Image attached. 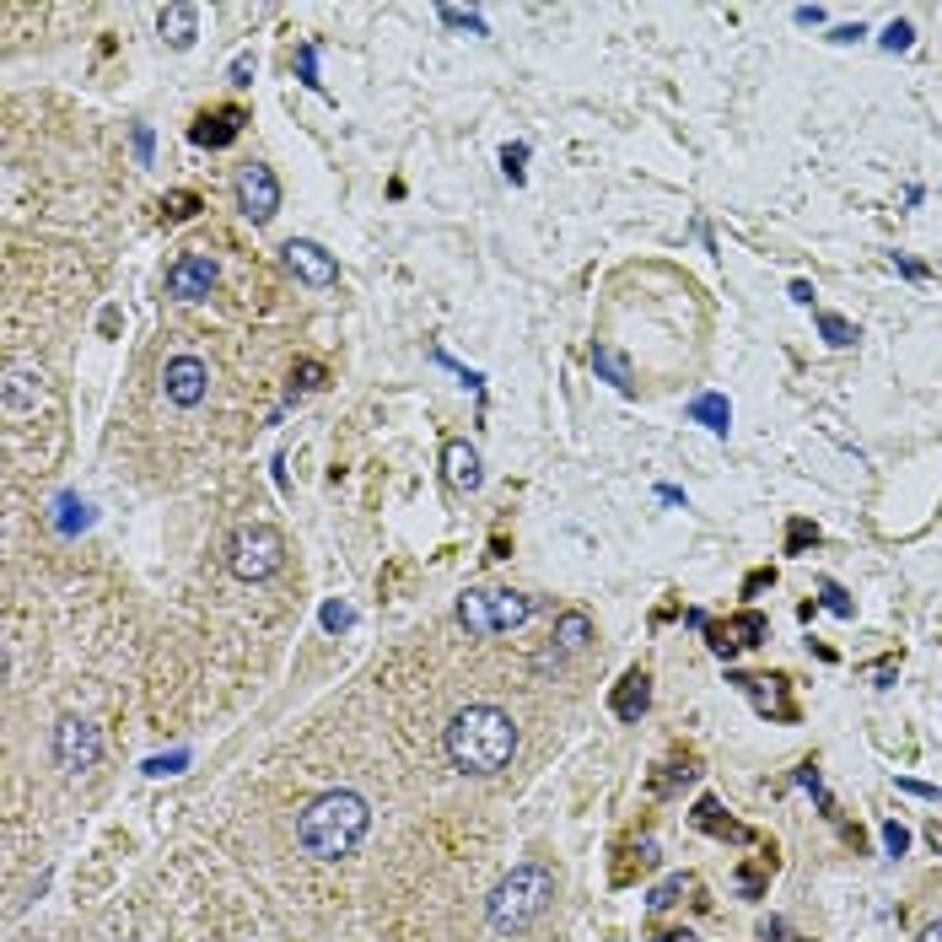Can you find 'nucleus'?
Returning <instances> with one entry per match:
<instances>
[{
  "label": "nucleus",
  "instance_id": "f257e3e1",
  "mask_svg": "<svg viewBox=\"0 0 942 942\" xmlns=\"http://www.w3.org/2000/svg\"><path fill=\"white\" fill-rule=\"evenodd\" d=\"M367 829H372L367 797L351 792V786H340V792H323V797H313L302 808V818H297V846L313 862H345V857L361 851Z\"/></svg>",
  "mask_w": 942,
  "mask_h": 942
},
{
  "label": "nucleus",
  "instance_id": "f03ea898",
  "mask_svg": "<svg viewBox=\"0 0 942 942\" xmlns=\"http://www.w3.org/2000/svg\"><path fill=\"white\" fill-rule=\"evenodd\" d=\"M447 759H452V770H463V776H496V770H506L512 765V754H517V722L506 716L502 705H463L452 722H447Z\"/></svg>",
  "mask_w": 942,
  "mask_h": 942
},
{
  "label": "nucleus",
  "instance_id": "7ed1b4c3",
  "mask_svg": "<svg viewBox=\"0 0 942 942\" xmlns=\"http://www.w3.org/2000/svg\"><path fill=\"white\" fill-rule=\"evenodd\" d=\"M550 905H555V873H550L544 862H522V868H512V873L491 888L485 921H491V932L517 938V932H528Z\"/></svg>",
  "mask_w": 942,
  "mask_h": 942
},
{
  "label": "nucleus",
  "instance_id": "20e7f679",
  "mask_svg": "<svg viewBox=\"0 0 942 942\" xmlns=\"http://www.w3.org/2000/svg\"><path fill=\"white\" fill-rule=\"evenodd\" d=\"M533 609H539L533 593H517V587H469L458 598V625L469 630V635H480V641H491V635H512L517 625H528Z\"/></svg>",
  "mask_w": 942,
  "mask_h": 942
},
{
  "label": "nucleus",
  "instance_id": "39448f33",
  "mask_svg": "<svg viewBox=\"0 0 942 942\" xmlns=\"http://www.w3.org/2000/svg\"><path fill=\"white\" fill-rule=\"evenodd\" d=\"M286 565V539L275 522H238L227 539V571L238 582H269Z\"/></svg>",
  "mask_w": 942,
  "mask_h": 942
},
{
  "label": "nucleus",
  "instance_id": "423d86ee",
  "mask_svg": "<svg viewBox=\"0 0 942 942\" xmlns=\"http://www.w3.org/2000/svg\"><path fill=\"white\" fill-rule=\"evenodd\" d=\"M97 759H103V733L87 716H60V727H55V765L65 776H81Z\"/></svg>",
  "mask_w": 942,
  "mask_h": 942
},
{
  "label": "nucleus",
  "instance_id": "0eeeda50",
  "mask_svg": "<svg viewBox=\"0 0 942 942\" xmlns=\"http://www.w3.org/2000/svg\"><path fill=\"white\" fill-rule=\"evenodd\" d=\"M765 635H770V620H765L759 609H744V614H733V620H705V646H711L722 663H733L738 652L759 646Z\"/></svg>",
  "mask_w": 942,
  "mask_h": 942
},
{
  "label": "nucleus",
  "instance_id": "6e6552de",
  "mask_svg": "<svg viewBox=\"0 0 942 942\" xmlns=\"http://www.w3.org/2000/svg\"><path fill=\"white\" fill-rule=\"evenodd\" d=\"M593 646V620L582 614V609H565L561 620H555V635H550V646L533 657V668L539 674H555V668H565L571 657H582Z\"/></svg>",
  "mask_w": 942,
  "mask_h": 942
},
{
  "label": "nucleus",
  "instance_id": "1a4fd4ad",
  "mask_svg": "<svg viewBox=\"0 0 942 942\" xmlns=\"http://www.w3.org/2000/svg\"><path fill=\"white\" fill-rule=\"evenodd\" d=\"M238 210L249 216L253 227L275 221V210H280V179H275V168L249 162V168L238 173Z\"/></svg>",
  "mask_w": 942,
  "mask_h": 942
},
{
  "label": "nucleus",
  "instance_id": "9d476101",
  "mask_svg": "<svg viewBox=\"0 0 942 942\" xmlns=\"http://www.w3.org/2000/svg\"><path fill=\"white\" fill-rule=\"evenodd\" d=\"M727 685L749 694V705L770 722H797V705H792V690L781 674H727Z\"/></svg>",
  "mask_w": 942,
  "mask_h": 942
},
{
  "label": "nucleus",
  "instance_id": "9b49d317",
  "mask_svg": "<svg viewBox=\"0 0 942 942\" xmlns=\"http://www.w3.org/2000/svg\"><path fill=\"white\" fill-rule=\"evenodd\" d=\"M221 280V264L210 253H184L173 269H168V297L173 302H205Z\"/></svg>",
  "mask_w": 942,
  "mask_h": 942
},
{
  "label": "nucleus",
  "instance_id": "f8f14e48",
  "mask_svg": "<svg viewBox=\"0 0 942 942\" xmlns=\"http://www.w3.org/2000/svg\"><path fill=\"white\" fill-rule=\"evenodd\" d=\"M162 393H168V404H179V410L205 404V393H210L205 361H199V356H173V361L162 367Z\"/></svg>",
  "mask_w": 942,
  "mask_h": 942
},
{
  "label": "nucleus",
  "instance_id": "ddd939ff",
  "mask_svg": "<svg viewBox=\"0 0 942 942\" xmlns=\"http://www.w3.org/2000/svg\"><path fill=\"white\" fill-rule=\"evenodd\" d=\"M286 269H291L302 286H334V280H340L334 253L323 249V243H313V238H291V243H286Z\"/></svg>",
  "mask_w": 942,
  "mask_h": 942
},
{
  "label": "nucleus",
  "instance_id": "4468645a",
  "mask_svg": "<svg viewBox=\"0 0 942 942\" xmlns=\"http://www.w3.org/2000/svg\"><path fill=\"white\" fill-rule=\"evenodd\" d=\"M243 125H249V114L243 108H210V114H199L194 125H188V140L194 146H205V151H227L238 135H243Z\"/></svg>",
  "mask_w": 942,
  "mask_h": 942
},
{
  "label": "nucleus",
  "instance_id": "2eb2a0df",
  "mask_svg": "<svg viewBox=\"0 0 942 942\" xmlns=\"http://www.w3.org/2000/svg\"><path fill=\"white\" fill-rule=\"evenodd\" d=\"M44 382H49V377L38 372V367H5V388H0V393H5V415L22 421L27 410H38L44 393H49Z\"/></svg>",
  "mask_w": 942,
  "mask_h": 942
},
{
  "label": "nucleus",
  "instance_id": "dca6fc26",
  "mask_svg": "<svg viewBox=\"0 0 942 942\" xmlns=\"http://www.w3.org/2000/svg\"><path fill=\"white\" fill-rule=\"evenodd\" d=\"M609 711H614L620 722H641V716L652 711V674H646V668H630L625 679L614 685V694H609Z\"/></svg>",
  "mask_w": 942,
  "mask_h": 942
},
{
  "label": "nucleus",
  "instance_id": "f3484780",
  "mask_svg": "<svg viewBox=\"0 0 942 942\" xmlns=\"http://www.w3.org/2000/svg\"><path fill=\"white\" fill-rule=\"evenodd\" d=\"M441 469H447V485H452V491H480V485H485L480 452H474L469 441H458V437L441 447Z\"/></svg>",
  "mask_w": 942,
  "mask_h": 942
},
{
  "label": "nucleus",
  "instance_id": "a211bd4d",
  "mask_svg": "<svg viewBox=\"0 0 942 942\" xmlns=\"http://www.w3.org/2000/svg\"><path fill=\"white\" fill-rule=\"evenodd\" d=\"M690 824L694 829H705V835H716V840H733V846H749L754 840V829H744L738 818L722 814V803H716V797H700V803H694V814H690Z\"/></svg>",
  "mask_w": 942,
  "mask_h": 942
},
{
  "label": "nucleus",
  "instance_id": "6ab92c4d",
  "mask_svg": "<svg viewBox=\"0 0 942 942\" xmlns=\"http://www.w3.org/2000/svg\"><path fill=\"white\" fill-rule=\"evenodd\" d=\"M49 528H55L60 539L87 533V528H92V502H81V491H60V496L49 502Z\"/></svg>",
  "mask_w": 942,
  "mask_h": 942
},
{
  "label": "nucleus",
  "instance_id": "aec40b11",
  "mask_svg": "<svg viewBox=\"0 0 942 942\" xmlns=\"http://www.w3.org/2000/svg\"><path fill=\"white\" fill-rule=\"evenodd\" d=\"M157 33L173 49H194V38H199V5H162L157 11Z\"/></svg>",
  "mask_w": 942,
  "mask_h": 942
},
{
  "label": "nucleus",
  "instance_id": "412c9836",
  "mask_svg": "<svg viewBox=\"0 0 942 942\" xmlns=\"http://www.w3.org/2000/svg\"><path fill=\"white\" fill-rule=\"evenodd\" d=\"M690 421L694 426H705L711 437H727V432H733V404H727V393H694Z\"/></svg>",
  "mask_w": 942,
  "mask_h": 942
},
{
  "label": "nucleus",
  "instance_id": "4be33fe9",
  "mask_svg": "<svg viewBox=\"0 0 942 942\" xmlns=\"http://www.w3.org/2000/svg\"><path fill=\"white\" fill-rule=\"evenodd\" d=\"M593 372L604 382H614L625 399H635V372H630V356L620 345H593Z\"/></svg>",
  "mask_w": 942,
  "mask_h": 942
},
{
  "label": "nucleus",
  "instance_id": "5701e85b",
  "mask_svg": "<svg viewBox=\"0 0 942 942\" xmlns=\"http://www.w3.org/2000/svg\"><path fill=\"white\" fill-rule=\"evenodd\" d=\"M694 776H700V759H694V754H685V759H668V765L652 776V792H657V797H668L674 786H685V781H694Z\"/></svg>",
  "mask_w": 942,
  "mask_h": 942
},
{
  "label": "nucleus",
  "instance_id": "b1692460",
  "mask_svg": "<svg viewBox=\"0 0 942 942\" xmlns=\"http://www.w3.org/2000/svg\"><path fill=\"white\" fill-rule=\"evenodd\" d=\"M814 323H818V334H824L835 351H846V345H857V340H862V334H857V323H851V318H840V313H824V308H818Z\"/></svg>",
  "mask_w": 942,
  "mask_h": 942
},
{
  "label": "nucleus",
  "instance_id": "393cba45",
  "mask_svg": "<svg viewBox=\"0 0 942 942\" xmlns=\"http://www.w3.org/2000/svg\"><path fill=\"white\" fill-rule=\"evenodd\" d=\"M625 857H630V862H620V868H614V883H630V878H635V868H641V873H652V868H657V857H663V851H657V840H652V835H646V840H641V846H630Z\"/></svg>",
  "mask_w": 942,
  "mask_h": 942
},
{
  "label": "nucleus",
  "instance_id": "a878e982",
  "mask_svg": "<svg viewBox=\"0 0 942 942\" xmlns=\"http://www.w3.org/2000/svg\"><path fill=\"white\" fill-rule=\"evenodd\" d=\"M690 888H694L690 873H674V878H663L657 888H652V894H646V910H668V905H679V899H685Z\"/></svg>",
  "mask_w": 942,
  "mask_h": 942
},
{
  "label": "nucleus",
  "instance_id": "bb28decb",
  "mask_svg": "<svg viewBox=\"0 0 942 942\" xmlns=\"http://www.w3.org/2000/svg\"><path fill=\"white\" fill-rule=\"evenodd\" d=\"M437 22L441 27H458V33H474V38H491L485 16L480 11H463V5H437Z\"/></svg>",
  "mask_w": 942,
  "mask_h": 942
},
{
  "label": "nucleus",
  "instance_id": "cd10ccee",
  "mask_svg": "<svg viewBox=\"0 0 942 942\" xmlns=\"http://www.w3.org/2000/svg\"><path fill=\"white\" fill-rule=\"evenodd\" d=\"M129 151H135V168H151L157 162V129L146 125V119L129 125Z\"/></svg>",
  "mask_w": 942,
  "mask_h": 942
},
{
  "label": "nucleus",
  "instance_id": "c85d7f7f",
  "mask_svg": "<svg viewBox=\"0 0 942 942\" xmlns=\"http://www.w3.org/2000/svg\"><path fill=\"white\" fill-rule=\"evenodd\" d=\"M318 55H323V44H318V38H308V44L297 49V81H302L308 92H323V81H318Z\"/></svg>",
  "mask_w": 942,
  "mask_h": 942
},
{
  "label": "nucleus",
  "instance_id": "c756f323",
  "mask_svg": "<svg viewBox=\"0 0 942 942\" xmlns=\"http://www.w3.org/2000/svg\"><path fill=\"white\" fill-rule=\"evenodd\" d=\"M528 140H512V146H502V173H506V184L512 188H522V179H528Z\"/></svg>",
  "mask_w": 942,
  "mask_h": 942
},
{
  "label": "nucleus",
  "instance_id": "7c9ffc66",
  "mask_svg": "<svg viewBox=\"0 0 942 942\" xmlns=\"http://www.w3.org/2000/svg\"><path fill=\"white\" fill-rule=\"evenodd\" d=\"M818 604H824L829 614H840V620H857V604L846 598V587H840V582H818Z\"/></svg>",
  "mask_w": 942,
  "mask_h": 942
},
{
  "label": "nucleus",
  "instance_id": "2f4dec72",
  "mask_svg": "<svg viewBox=\"0 0 942 942\" xmlns=\"http://www.w3.org/2000/svg\"><path fill=\"white\" fill-rule=\"evenodd\" d=\"M808 544H818V522H808V517H792V522H786V555H803Z\"/></svg>",
  "mask_w": 942,
  "mask_h": 942
},
{
  "label": "nucleus",
  "instance_id": "473e14b6",
  "mask_svg": "<svg viewBox=\"0 0 942 942\" xmlns=\"http://www.w3.org/2000/svg\"><path fill=\"white\" fill-rule=\"evenodd\" d=\"M162 216H168V221H194V216H199V194H188V188L168 194V199H162Z\"/></svg>",
  "mask_w": 942,
  "mask_h": 942
},
{
  "label": "nucleus",
  "instance_id": "72a5a7b5",
  "mask_svg": "<svg viewBox=\"0 0 942 942\" xmlns=\"http://www.w3.org/2000/svg\"><path fill=\"white\" fill-rule=\"evenodd\" d=\"M432 367H447V372H458L463 382H469V388H474V393H480V399H485V377L474 372V367H463V361H452V356H447L441 345H432Z\"/></svg>",
  "mask_w": 942,
  "mask_h": 942
},
{
  "label": "nucleus",
  "instance_id": "f704fd0d",
  "mask_svg": "<svg viewBox=\"0 0 942 942\" xmlns=\"http://www.w3.org/2000/svg\"><path fill=\"white\" fill-rule=\"evenodd\" d=\"M318 625L323 630H351L356 625V609H351V604H340V598H329V604L318 609Z\"/></svg>",
  "mask_w": 942,
  "mask_h": 942
},
{
  "label": "nucleus",
  "instance_id": "c9c22d12",
  "mask_svg": "<svg viewBox=\"0 0 942 942\" xmlns=\"http://www.w3.org/2000/svg\"><path fill=\"white\" fill-rule=\"evenodd\" d=\"M323 361H297V372H291V399L297 393H313V388H323Z\"/></svg>",
  "mask_w": 942,
  "mask_h": 942
},
{
  "label": "nucleus",
  "instance_id": "e433bc0d",
  "mask_svg": "<svg viewBox=\"0 0 942 942\" xmlns=\"http://www.w3.org/2000/svg\"><path fill=\"white\" fill-rule=\"evenodd\" d=\"M883 49H888V55H905V49H910V44H916V27H910V22H888V27H883V38H878Z\"/></svg>",
  "mask_w": 942,
  "mask_h": 942
},
{
  "label": "nucleus",
  "instance_id": "4c0bfd02",
  "mask_svg": "<svg viewBox=\"0 0 942 942\" xmlns=\"http://www.w3.org/2000/svg\"><path fill=\"white\" fill-rule=\"evenodd\" d=\"M883 851H888V857H905V851H910V829L888 818V824H883Z\"/></svg>",
  "mask_w": 942,
  "mask_h": 942
},
{
  "label": "nucleus",
  "instance_id": "58836bf2",
  "mask_svg": "<svg viewBox=\"0 0 942 942\" xmlns=\"http://www.w3.org/2000/svg\"><path fill=\"white\" fill-rule=\"evenodd\" d=\"M184 765H188V749L157 754V759H146V776H173V770H184Z\"/></svg>",
  "mask_w": 942,
  "mask_h": 942
},
{
  "label": "nucleus",
  "instance_id": "ea45409f",
  "mask_svg": "<svg viewBox=\"0 0 942 942\" xmlns=\"http://www.w3.org/2000/svg\"><path fill=\"white\" fill-rule=\"evenodd\" d=\"M894 786H899V792H910V797H921V803H942V786H932V781H916V776H899Z\"/></svg>",
  "mask_w": 942,
  "mask_h": 942
},
{
  "label": "nucleus",
  "instance_id": "a19ab883",
  "mask_svg": "<svg viewBox=\"0 0 942 942\" xmlns=\"http://www.w3.org/2000/svg\"><path fill=\"white\" fill-rule=\"evenodd\" d=\"M253 70H259V60H253V49H243V55L232 60V70H227V81H232V87H253Z\"/></svg>",
  "mask_w": 942,
  "mask_h": 942
},
{
  "label": "nucleus",
  "instance_id": "79ce46f5",
  "mask_svg": "<svg viewBox=\"0 0 942 942\" xmlns=\"http://www.w3.org/2000/svg\"><path fill=\"white\" fill-rule=\"evenodd\" d=\"M894 269H899L905 280H916V286H921V280H932V269H927L921 259H910V253H894Z\"/></svg>",
  "mask_w": 942,
  "mask_h": 942
},
{
  "label": "nucleus",
  "instance_id": "37998d69",
  "mask_svg": "<svg viewBox=\"0 0 942 942\" xmlns=\"http://www.w3.org/2000/svg\"><path fill=\"white\" fill-rule=\"evenodd\" d=\"M759 938H765V942H803V938H792V927H786L781 916H770V921H759Z\"/></svg>",
  "mask_w": 942,
  "mask_h": 942
},
{
  "label": "nucleus",
  "instance_id": "c03bdc74",
  "mask_svg": "<svg viewBox=\"0 0 942 942\" xmlns=\"http://www.w3.org/2000/svg\"><path fill=\"white\" fill-rule=\"evenodd\" d=\"M792 22H797V27H824V5H797Z\"/></svg>",
  "mask_w": 942,
  "mask_h": 942
},
{
  "label": "nucleus",
  "instance_id": "a18cd8bd",
  "mask_svg": "<svg viewBox=\"0 0 942 942\" xmlns=\"http://www.w3.org/2000/svg\"><path fill=\"white\" fill-rule=\"evenodd\" d=\"M738 888H744L749 899H759V894H765V878H759V873H749V868H744V873H738Z\"/></svg>",
  "mask_w": 942,
  "mask_h": 942
},
{
  "label": "nucleus",
  "instance_id": "49530a36",
  "mask_svg": "<svg viewBox=\"0 0 942 942\" xmlns=\"http://www.w3.org/2000/svg\"><path fill=\"white\" fill-rule=\"evenodd\" d=\"M857 38H868V27H862V22H857V27H835V33H829V44H857Z\"/></svg>",
  "mask_w": 942,
  "mask_h": 942
},
{
  "label": "nucleus",
  "instance_id": "de8ad7c7",
  "mask_svg": "<svg viewBox=\"0 0 942 942\" xmlns=\"http://www.w3.org/2000/svg\"><path fill=\"white\" fill-rule=\"evenodd\" d=\"M657 502H668V506H690V496H685L679 485H657Z\"/></svg>",
  "mask_w": 942,
  "mask_h": 942
},
{
  "label": "nucleus",
  "instance_id": "09e8293b",
  "mask_svg": "<svg viewBox=\"0 0 942 942\" xmlns=\"http://www.w3.org/2000/svg\"><path fill=\"white\" fill-rule=\"evenodd\" d=\"M792 302H797V308H814V286H808V280H792Z\"/></svg>",
  "mask_w": 942,
  "mask_h": 942
},
{
  "label": "nucleus",
  "instance_id": "8fccbe9b",
  "mask_svg": "<svg viewBox=\"0 0 942 942\" xmlns=\"http://www.w3.org/2000/svg\"><path fill=\"white\" fill-rule=\"evenodd\" d=\"M873 679H878V690H888V685H894V663H878V668H873Z\"/></svg>",
  "mask_w": 942,
  "mask_h": 942
},
{
  "label": "nucleus",
  "instance_id": "3c124183",
  "mask_svg": "<svg viewBox=\"0 0 942 942\" xmlns=\"http://www.w3.org/2000/svg\"><path fill=\"white\" fill-rule=\"evenodd\" d=\"M759 587H770V571H754L749 582H744V593H759Z\"/></svg>",
  "mask_w": 942,
  "mask_h": 942
},
{
  "label": "nucleus",
  "instance_id": "603ef678",
  "mask_svg": "<svg viewBox=\"0 0 942 942\" xmlns=\"http://www.w3.org/2000/svg\"><path fill=\"white\" fill-rule=\"evenodd\" d=\"M916 942H942V921H927V927H921V938Z\"/></svg>",
  "mask_w": 942,
  "mask_h": 942
},
{
  "label": "nucleus",
  "instance_id": "864d4df0",
  "mask_svg": "<svg viewBox=\"0 0 942 942\" xmlns=\"http://www.w3.org/2000/svg\"><path fill=\"white\" fill-rule=\"evenodd\" d=\"M652 942H694V932H685V927H679V932H657Z\"/></svg>",
  "mask_w": 942,
  "mask_h": 942
},
{
  "label": "nucleus",
  "instance_id": "5fc2aeb1",
  "mask_svg": "<svg viewBox=\"0 0 942 942\" xmlns=\"http://www.w3.org/2000/svg\"><path fill=\"white\" fill-rule=\"evenodd\" d=\"M927 840H932V846L942 851V824H932V829H927Z\"/></svg>",
  "mask_w": 942,
  "mask_h": 942
}]
</instances>
